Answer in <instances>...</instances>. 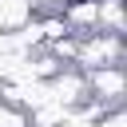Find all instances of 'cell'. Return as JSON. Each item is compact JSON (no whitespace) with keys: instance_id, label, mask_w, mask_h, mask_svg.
Returning a JSON list of instances; mask_svg holds the SVG:
<instances>
[{"instance_id":"obj_4","label":"cell","mask_w":127,"mask_h":127,"mask_svg":"<svg viewBox=\"0 0 127 127\" xmlns=\"http://www.w3.org/2000/svg\"><path fill=\"white\" fill-rule=\"evenodd\" d=\"M0 127H32V123H28V115L20 107H12V103L0 99Z\"/></svg>"},{"instance_id":"obj_2","label":"cell","mask_w":127,"mask_h":127,"mask_svg":"<svg viewBox=\"0 0 127 127\" xmlns=\"http://www.w3.org/2000/svg\"><path fill=\"white\" fill-rule=\"evenodd\" d=\"M83 75H87V91H95V99H103L107 107H119V99L127 91L123 67H95V71H83Z\"/></svg>"},{"instance_id":"obj_1","label":"cell","mask_w":127,"mask_h":127,"mask_svg":"<svg viewBox=\"0 0 127 127\" xmlns=\"http://www.w3.org/2000/svg\"><path fill=\"white\" fill-rule=\"evenodd\" d=\"M119 52H123V44H119V36H107V32H87V36H79L75 40V64H83L87 71H95V67H119Z\"/></svg>"},{"instance_id":"obj_5","label":"cell","mask_w":127,"mask_h":127,"mask_svg":"<svg viewBox=\"0 0 127 127\" xmlns=\"http://www.w3.org/2000/svg\"><path fill=\"white\" fill-rule=\"evenodd\" d=\"M91 127H127V119H123V111L115 107L111 115H103V119H99V123H91Z\"/></svg>"},{"instance_id":"obj_3","label":"cell","mask_w":127,"mask_h":127,"mask_svg":"<svg viewBox=\"0 0 127 127\" xmlns=\"http://www.w3.org/2000/svg\"><path fill=\"white\" fill-rule=\"evenodd\" d=\"M95 24H107L103 32L107 36H119L123 32V16H119V0H99V20Z\"/></svg>"}]
</instances>
